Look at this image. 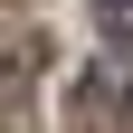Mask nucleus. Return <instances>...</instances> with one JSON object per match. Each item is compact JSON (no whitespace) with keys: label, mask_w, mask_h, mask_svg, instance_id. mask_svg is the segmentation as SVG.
Returning a JSON list of instances; mask_svg holds the SVG:
<instances>
[{"label":"nucleus","mask_w":133,"mask_h":133,"mask_svg":"<svg viewBox=\"0 0 133 133\" xmlns=\"http://www.w3.org/2000/svg\"><path fill=\"white\" fill-rule=\"evenodd\" d=\"M95 29H105L114 48H133V0H105V10H95Z\"/></svg>","instance_id":"1"}]
</instances>
